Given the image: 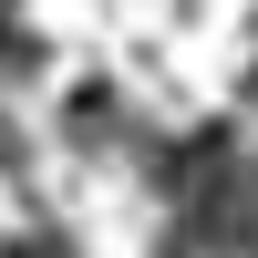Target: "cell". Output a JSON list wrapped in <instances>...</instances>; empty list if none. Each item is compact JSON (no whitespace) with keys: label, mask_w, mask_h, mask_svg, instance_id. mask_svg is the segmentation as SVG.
Returning <instances> with one entry per match:
<instances>
[{"label":"cell","mask_w":258,"mask_h":258,"mask_svg":"<svg viewBox=\"0 0 258 258\" xmlns=\"http://www.w3.org/2000/svg\"><path fill=\"white\" fill-rule=\"evenodd\" d=\"M124 135V93H114V83H73V93H62V145H73V155H103V145H114ZM124 145H135V135H124Z\"/></svg>","instance_id":"1"},{"label":"cell","mask_w":258,"mask_h":258,"mask_svg":"<svg viewBox=\"0 0 258 258\" xmlns=\"http://www.w3.org/2000/svg\"><path fill=\"white\" fill-rule=\"evenodd\" d=\"M21 165H31V135H21V114L0 103V176H21Z\"/></svg>","instance_id":"2"}]
</instances>
